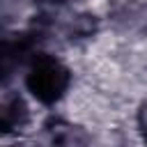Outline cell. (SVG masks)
Here are the masks:
<instances>
[{"label": "cell", "instance_id": "1", "mask_svg": "<svg viewBox=\"0 0 147 147\" xmlns=\"http://www.w3.org/2000/svg\"><path fill=\"white\" fill-rule=\"evenodd\" d=\"M64 69H60V64L55 60H44L39 64H34L30 78H28V85L32 90L34 96L44 99V101H51L55 96L62 94V87H64Z\"/></svg>", "mask_w": 147, "mask_h": 147}]
</instances>
